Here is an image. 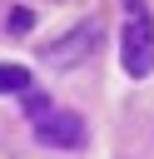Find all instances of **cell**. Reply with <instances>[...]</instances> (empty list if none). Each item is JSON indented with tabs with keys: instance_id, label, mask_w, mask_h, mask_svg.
I'll list each match as a JSON object with an SVG mask.
<instances>
[{
	"instance_id": "1",
	"label": "cell",
	"mask_w": 154,
	"mask_h": 159,
	"mask_svg": "<svg viewBox=\"0 0 154 159\" xmlns=\"http://www.w3.org/2000/svg\"><path fill=\"white\" fill-rule=\"evenodd\" d=\"M119 65L129 80L154 75V20L144 0H124V30H119Z\"/></svg>"
},
{
	"instance_id": "3",
	"label": "cell",
	"mask_w": 154,
	"mask_h": 159,
	"mask_svg": "<svg viewBox=\"0 0 154 159\" xmlns=\"http://www.w3.org/2000/svg\"><path fill=\"white\" fill-rule=\"evenodd\" d=\"M35 139L50 144V149H79L89 139V129H84V119L75 109H50V114L35 119Z\"/></svg>"
},
{
	"instance_id": "2",
	"label": "cell",
	"mask_w": 154,
	"mask_h": 159,
	"mask_svg": "<svg viewBox=\"0 0 154 159\" xmlns=\"http://www.w3.org/2000/svg\"><path fill=\"white\" fill-rule=\"evenodd\" d=\"M94 45H99V25H94V20H79L65 40H50V45L40 50V60H45L50 70H75L79 60L94 55Z\"/></svg>"
},
{
	"instance_id": "4",
	"label": "cell",
	"mask_w": 154,
	"mask_h": 159,
	"mask_svg": "<svg viewBox=\"0 0 154 159\" xmlns=\"http://www.w3.org/2000/svg\"><path fill=\"white\" fill-rule=\"evenodd\" d=\"M5 89H10V94H25V89H30V70H25V65H0V94H5Z\"/></svg>"
},
{
	"instance_id": "5",
	"label": "cell",
	"mask_w": 154,
	"mask_h": 159,
	"mask_svg": "<svg viewBox=\"0 0 154 159\" xmlns=\"http://www.w3.org/2000/svg\"><path fill=\"white\" fill-rule=\"evenodd\" d=\"M5 25H10V30H15V35H25V30H30V25H35V15H30V10H25V5H15V10H10V20H5Z\"/></svg>"
},
{
	"instance_id": "6",
	"label": "cell",
	"mask_w": 154,
	"mask_h": 159,
	"mask_svg": "<svg viewBox=\"0 0 154 159\" xmlns=\"http://www.w3.org/2000/svg\"><path fill=\"white\" fill-rule=\"evenodd\" d=\"M25 114H50V94H35V89H25Z\"/></svg>"
}]
</instances>
